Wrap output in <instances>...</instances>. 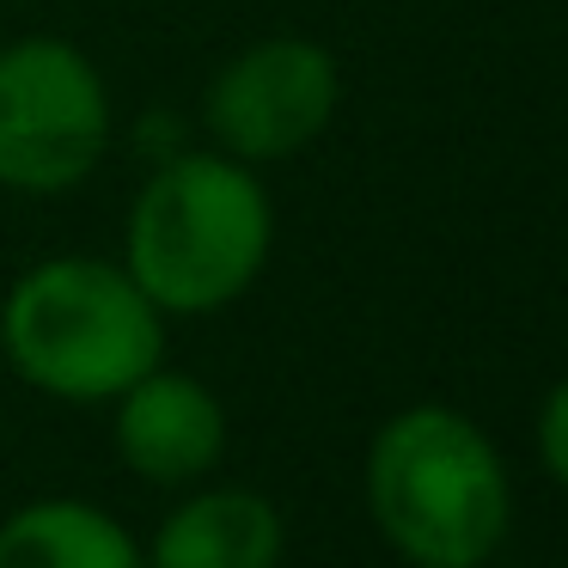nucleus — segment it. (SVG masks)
<instances>
[{
    "instance_id": "1",
    "label": "nucleus",
    "mask_w": 568,
    "mask_h": 568,
    "mask_svg": "<svg viewBox=\"0 0 568 568\" xmlns=\"http://www.w3.org/2000/svg\"><path fill=\"white\" fill-rule=\"evenodd\" d=\"M275 245V202L257 165L178 148L129 202L123 270L165 318H209L257 287Z\"/></svg>"
},
{
    "instance_id": "2",
    "label": "nucleus",
    "mask_w": 568,
    "mask_h": 568,
    "mask_svg": "<svg viewBox=\"0 0 568 568\" xmlns=\"http://www.w3.org/2000/svg\"><path fill=\"white\" fill-rule=\"evenodd\" d=\"M367 514L409 568H483L514 526V483L465 409L409 404L367 446Z\"/></svg>"
},
{
    "instance_id": "3",
    "label": "nucleus",
    "mask_w": 568,
    "mask_h": 568,
    "mask_svg": "<svg viewBox=\"0 0 568 568\" xmlns=\"http://www.w3.org/2000/svg\"><path fill=\"white\" fill-rule=\"evenodd\" d=\"M0 355L55 404H111L165 361V312L123 263L43 257L0 300Z\"/></svg>"
},
{
    "instance_id": "4",
    "label": "nucleus",
    "mask_w": 568,
    "mask_h": 568,
    "mask_svg": "<svg viewBox=\"0 0 568 568\" xmlns=\"http://www.w3.org/2000/svg\"><path fill=\"white\" fill-rule=\"evenodd\" d=\"M111 148V92L68 38L0 43V190L62 196Z\"/></svg>"
},
{
    "instance_id": "5",
    "label": "nucleus",
    "mask_w": 568,
    "mask_h": 568,
    "mask_svg": "<svg viewBox=\"0 0 568 568\" xmlns=\"http://www.w3.org/2000/svg\"><path fill=\"white\" fill-rule=\"evenodd\" d=\"M343 104V68L312 38H257L226 55L202 92V129L214 153L239 165H282L331 129Z\"/></svg>"
},
{
    "instance_id": "6",
    "label": "nucleus",
    "mask_w": 568,
    "mask_h": 568,
    "mask_svg": "<svg viewBox=\"0 0 568 568\" xmlns=\"http://www.w3.org/2000/svg\"><path fill=\"white\" fill-rule=\"evenodd\" d=\"M111 434H116V458L141 483H160V489L202 483L226 458L221 397L196 373H178L165 361L111 397Z\"/></svg>"
},
{
    "instance_id": "7",
    "label": "nucleus",
    "mask_w": 568,
    "mask_h": 568,
    "mask_svg": "<svg viewBox=\"0 0 568 568\" xmlns=\"http://www.w3.org/2000/svg\"><path fill=\"white\" fill-rule=\"evenodd\" d=\"M282 550L287 526L275 501L233 483L190 489L141 544L148 568H282Z\"/></svg>"
},
{
    "instance_id": "8",
    "label": "nucleus",
    "mask_w": 568,
    "mask_h": 568,
    "mask_svg": "<svg viewBox=\"0 0 568 568\" xmlns=\"http://www.w3.org/2000/svg\"><path fill=\"white\" fill-rule=\"evenodd\" d=\"M0 568H148V556L116 514L50 495L0 519Z\"/></svg>"
},
{
    "instance_id": "9",
    "label": "nucleus",
    "mask_w": 568,
    "mask_h": 568,
    "mask_svg": "<svg viewBox=\"0 0 568 568\" xmlns=\"http://www.w3.org/2000/svg\"><path fill=\"white\" fill-rule=\"evenodd\" d=\"M538 458L568 489V373L550 385V397H544V409H538Z\"/></svg>"
}]
</instances>
